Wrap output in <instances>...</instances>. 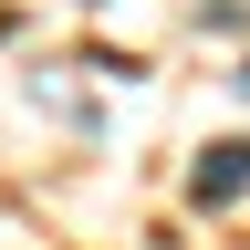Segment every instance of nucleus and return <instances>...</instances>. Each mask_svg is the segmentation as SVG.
Segmentation results:
<instances>
[{"mask_svg":"<svg viewBox=\"0 0 250 250\" xmlns=\"http://www.w3.org/2000/svg\"><path fill=\"white\" fill-rule=\"evenodd\" d=\"M83 11H104V0H83Z\"/></svg>","mask_w":250,"mask_h":250,"instance_id":"f03ea898","label":"nucleus"},{"mask_svg":"<svg viewBox=\"0 0 250 250\" xmlns=\"http://www.w3.org/2000/svg\"><path fill=\"white\" fill-rule=\"evenodd\" d=\"M188 198H198V208H229V198H250V136L208 146L198 167H188Z\"/></svg>","mask_w":250,"mask_h":250,"instance_id":"f257e3e1","label":"nucleus"}]
</instances>
